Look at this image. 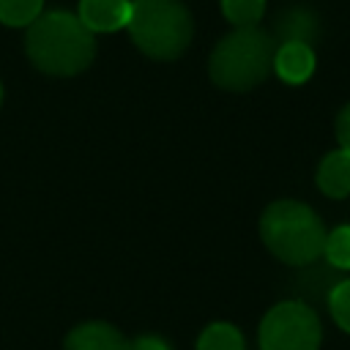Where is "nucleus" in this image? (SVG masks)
<instances>
[{"instance_id": "1", "label": "nucleus", "mask_w": 350, "mask_h": 350, "mask_svg": "<svg viewBox=\"0 0 350 350\" xmlns=\"http://www.w3.org/2000/svg\"><path fill=\"white\" fill-rule=\"evenodd\" d=\"M25 52L30 63L52 77H74L96 57V38L68 11L38 14L25 33Z\"/></svg>"}, {"instance_id": "2", "label": "nucleus", "mask_w": 350, "mask_h": 350, "mask_svg": "<svg viewBox=\"0 0 350 350\" xmlns=\"http://www.w3.org/2000/svg\"><path fill=\"white\" fill-rule=\"evenodd\" d=\"M323 219L298 200H276L260 216V238L268 252L287 265H309L325 246Z\"/></svg>"}, {"instance_id": "3", "label": "nucleus", "mask_w": 350, "mask_h": 350, "mask_svg": "<svg viewBox=\"0 0 350 350\" xmlns=\"http://www.w3.org/2000/svg\"><path fill=\"white\" fill-rule=\"evenodd\" d=\"M273 38L257 25L235 27L211 52L208 74L221 90H252L273 71Z\"/></svg>"}, {"instance_id": "4", "label": "nucleus", "mask_w": 350, "mask_h": 350, "mask_svg": "<svg viewBox=\"0 0 350 350\" xmlns=\"http://www.w3.org/2000/svg\"><path fill=\"white\" fill-rule=\"evenodd\" d=\"M126 30L142 55L175 60L191 44L194 22L180 0H131Z\"/></svg>"}, {"instance_id": "5", "label": "nucleus", "mask_w": 350, "mask_h": 350, "mask_svg": "<svg viewBox=\"0 0 350 350\" xmlns=\"http://www.w3.org/2000/svg\"><path fill=\"white\" fill-rule=\"evenodd\" d=\"M323 339L317 312L304 301H279L260 320V350H317Z\"/></svg>"}, {"instance_id": "6", "label": "nucleus", "mask_w": 350, "mask_h": 350, "mask_svg": "<svg viewBox=\"0 0 350 350\" xmlns=\"http://www.w3.org/2000/svg\"><path fill=\"white\" fill-rule=\"evenodd\" d=\"M63 350H129V339L104 320H88L66 334Z\"/></svg>"}, {"instance_id": "7", "label": "nucleus", "mask_w": 350, "mask_h": 350, "mask_svg": "<svg viewBox=\"0 0 350 350\" xmlns=\"http://www.w3.org/2000/svg\"><path fill=\"white\" fill-rule=\"evenodd\" d=\"M131 0H79L77 16L90 33H115L126 27Z\"/></svg>"}, {"instance_id": "8", "label": "nucleus", "mask_w": 350, "mask_h": 350, "mask_svg": "<svg viewBox=\"0 0 350 350\" xmlns=\"http://www.w3.org/2000/svg\"><path fill=\"white\" fill-rule=\"evenodd\" d=\"M273 71L279 74L282 82L287 85H301L312 77L314 71V49L312 44H301V41H284L276 44L273 52Z\"/></svg>"}, {"instance_id": "9", "label": "nucleus", "mask_w": 350, "mask_h": 350, "mask_svg": "<svg viewBox=\"0 0 350 350\" xmlns=\"http://www.w3.org/2000/svg\"><path fill=\"white\" fill-rule=\"evenodd\" d=\"M314 178H317V189L325 197H334V200L350 197V150L336 148L325 153Z\"/></svg>"}, {"instance_id": "10", "label": "nucleus", "mask_w": 350, "mask_h": 350, "mask_svg": "<svg viewBox=\"0 0 350 350\" xmlns=\"http://www.w3.org/2000/svg\"><path fill=\"white\" fill-rule=\"evenodd\" d=\"M320 27H317V19L309 8H301V5H293L287 11H282L276 16V38L279 44L284 41H301V44H312L317 38Z\"/></svg>"}, {"instance_id": "11", "label": "nucleus", "mask_w": 350, "mask_h": 350, "mask_svg": "<svg viewBox=\"0 0 350 350\" xmlns=\"http://www.w3.org/2000/svg\"><path fill=\"white\" fill-rule=\"evenodd\" d=\"M197 350H246L243 334L232 323H211L197 336Z\"/></svg>"}, {"instance_id": "12", "label": "nucleus", "mask_w": 350, "mask_h": 350, "mask_svg": "<svg viewBox=\"0 0 350 350\" xmlns=\"http://www.w3.org/2000/svg\"><path fill=\"white\" fill-rule=\"evenodd\" d=\"M44 8V0H0V22L8 27H27Z\"/></svg>"}, {"instance_id": "13", "label": "nucleus", "mask_w": 350, "mask_h": 350, "mask_svg": "<svg viewBox=\"0 0 350 350\" xmlns=\"http://www.w3.org/2000/svg\"><path fill=\"white\" fill-rule=\"evenodd\" d=\"M221 14L235 27L257 25L265 14V0H221Z\"/></svg>"}, {"instance_id": "14", "label": "nucleus", "mask_w": 350, "mask_h": 350, "mask_svg": "<svg viewBox=\"0 0 350 350\" xmlns=\"http://www.w3.org/2000/svg\"><path fill=\"white\" fill-rule=\"evenodd\" d=\"M323 254L334 268L350 271V224H342L325 235Z\"/></svg>"}, {"instance_id": "15", "label": "nucleus", "mask_w": 350, "mask_h": 350, "mask_svg": "<svg viewBox=\"0 0 350 350\" xmlns=\"http://www.w3.org/2000/svg\"><path fill=\"white\" fill-rule=\"evenodd\" d=\"M328 309H331L334 323L345 334H350V279L334 284V290L328 293Z\"/></svg>"}, {"instance_id": "16", "label": "nucleus", "mask_w": 350, "mask_h": 350, "mask_svg": "<svg viewBox=\"0 0 350 350\" xmlns=\"http://www.w3.org/2000/svg\"><path fill=\"white\" fill-rule=\"evenodd\" d=\"M336 139H339V148L350 150V104H345L336 115Z\"/></svg>"}, {"instance_id": "17", "label": "nucleus", "mask_w": 350, "mask_h": 350, "mask_svg": "<svg viewBox=\"0 0 350 350\" xmlns=\"http://www.w3.org/2000/svg\"><path fill=\"white\" fill-rule=\"evenodd\" d=\"M129 350H172V347L161 336L148 334V336H137L134 342H129Z\"/></svg>"}, {"instance_id": "18", "label": "nucleus", "mask_w": 350, "mask_h": 350, "mask_svg": "<svg viewBox=\"0 0 350 350\" xmlns=\"http://www.w3.org/2000/svg\"><path fill=\"white\" fill-rule=\"evenodd\" d=\"M0 104H3V85H0Z\"/></svg>"}]
</instances>
